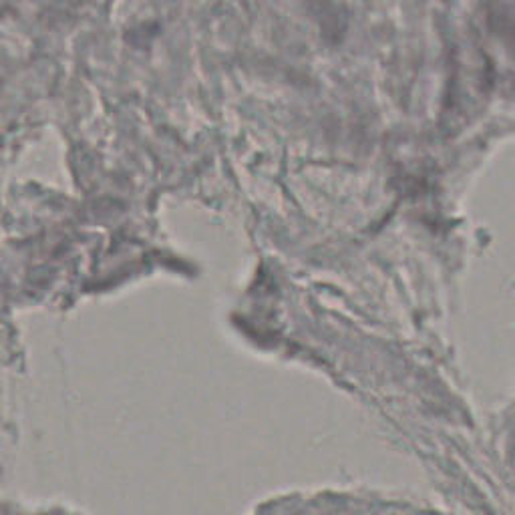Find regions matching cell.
Wrapping results in <instances>:
<instances>
[]
</instances>
